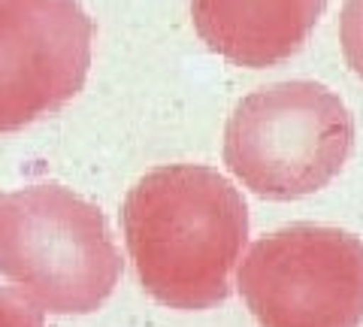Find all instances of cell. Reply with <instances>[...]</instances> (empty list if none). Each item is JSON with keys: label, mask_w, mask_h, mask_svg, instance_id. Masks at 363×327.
<instances>
[{"label": "cell", "mask_w": 363, "mask_h": 327, "mask_svg": "<svg viewBox=\"0 0 363 327\" xmlns=\"http://www.w3.org/2000/svg\"><path fill=\"white\" fill-rule=\"evenodd\" d=\"M121 228L143 288L169 309L197 312L230 294L248 206L212 167L167 164L128 191Z\"/></svg>", "instance_id": "6da1fadb"}, {"label": "cell", "mask_w": 363, "mask_h": 327, "mask_svg": "<svg viewBox=\"0 0 363 327\" xmlns=\"http://www.w3.org/2000/svg\"><path fill=\"white\" fill-rule=\"evenodd\" d=\"M94 25L79 0H0V133L58 112L82 92Z\"/></svg>", "instance_id": "5b68a950"}, {"label": "cell", "mask_w": 363, "mask_h": 327, "mask_svg": "<svg viewBox=\"0 0 363 327\" xmlns=\"http://www.w3.org/2000/svg\"><path fill=\"white\" fill-rule=\"evenodd\" d=\"M354 145V118L330 88L279 82L240 100L224 131V164L269 200H297L330 185Z\"/></svg>", "instance_id": "3957f363"}, {"label": "cell", "mask_w": 363, "mask_h": 327, "mask_svg": "<svg viewBox=\"0 0 363 327\" xmlns=\"http://www.w3.org/2000/svg\"><path fill=\"white\" fill-rule=\"evenodd\" d=\"M339 43L348 67L363 79V0H345L339 13Z\"/></svg>", "instance_id": "52a82bcc"}, {"label": "cell", "mask_w": 363, "mask_h": 327, "mask_svg": "<svg viewBox=\"0 0 363 327\" xmlns=\"http://www.w3.org/2000/svg\"><path fill=\"white\" fill-rule=\"evenodd\" d=\"M321 13L324 0H191L200 40L248 70L288 61Z\"/></svg>", "instance_id": "8992f818"}, {"label": "cell", "mask_w": 363, "mask_h": 327, "mask_svg": "<svg viewBox=\"0 0 363 327\" xmlns=\"http://www.w3.org/2000/svg\"><path fill=\"white\" fill-rule=\"evenodd\" d=\"M0 276L40 312L85 315L116 291L121 255L94 203L28 185L0 197Z\"/></svg>", "instance_id": "7a4b0ae2"}, {"label": "cell", "mask_w": 363, "mask_h": 327, "mask_svg": "<svg viewBox=\"0 0 363 327\" xmlns=\"http://www.w3.org/2000/svg\"><path fill=\"white\" fill-rule=\"evenodd\" d=\"M0 327H43V312L18 291L0 288Z\"/></svg>", "instance_id": "ba28073f"}, {"label": "cell", "mask_w": 363, "mask_h": 327, "mask_svg": "<svg viewBox=\"0 0 363 327\" xmlns=\"http://www.w3.org/2000/svg\"><path fill=\"white\" fill-rule=\"evenodd\" d=\"M236 285L260 327H360L363 240L291 224L248 249Z\"/></svg>", "instance_id": "277c9868"}]
</instances>
